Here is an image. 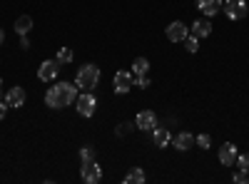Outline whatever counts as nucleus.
Segmentation results:
<instances>
[{
  "mask_svg": "<svg viewBox=\"0 0 249 184\" xmlns=\"http://www.w3.org/2000/svg\"><path fill=\"white\" fill-rule=\"evenodd\" d=\"M80 95V87L75 83H55L48 92H45V105L50 110H60V107H68V105H75V100Z\"/></svg>",
  "mask_w": 249,
  "mask_h": 184,
  "instance_id": "f257e3e1",
  "label": "nucleus"
},
{
  "mask_svg": "<svg viewBox=\"0 0 249 184\" xmlns=\"http://www.w3.org/2000/svg\"><path fill=\"white\" fill-rule=\"evenodd\" d=\"M97 83H100V67L92 65V63L82 65V67L77 70V75H75V85H77L80 90L92 92V90L97 87Z\"/></svg>",
  "mask_w": 249,
  "mask_h": 184,
  "instance_id": "f03ea898",
  "label": "nucleus"
},
{
  "mask_svg": "<svg viewBox=\"0 0 249 184\" xmlns=\"http://www.w3.org/2000/svg\"><path fill=\"white\" fill-rule=\"evenodd\" d=\"M75 110L80 117H92L97 110V97L88 90H82V95H77V100H75Z\"/></svg>",
  "mask_w": 249,
  "mask_h": 184,
  "instance_id": "7ed1b4c3",
  "label": "nucleus"
},
{
  "mask_svg": "<svg viewBox=\"0 0 249 184\" xmlns=\"http://www.w3.org/2000/svg\"><path fill=\"white\" fill-rule=\"evenodd\" d=\"M222 10L230 20H244L249 13V5H247V0H224Z\"/></svg>",
  "mask_w": 249,
  "mask_h": 184,
  "instance_id": "20e7f679",
  "label": "nucleus"
},
{
  "mask_svg": "<svg viewBox=\"0 0 249 184\" xmlns=\"http://www.w3.org/2000/svg\"><path fill=\"white\" fill-rule=\"evenodd\" d=\"M132 70L127 72V70H120V72H115V77H112V90H115V95H127L130 90H132Z\"/></svg>",
  "mask_w": 249,
  "mask_h": 184,
  "instance_id": "39448f33",
  "label": "nucleus"
},
{
  "mask_svg": "<svg viewBox=\"0 0 249 184\" xmlns=\"http://www.w3.org/2000/svg\"><path fill=\"white\" fill-rule=\"evenodd\" d=\"M60 63L57 60H45V63H40L37 67V80H43V83H53V80H57L60 75Z\"/></svg>",
  "mask_w": 249,
  "mask_h": 184,
  "instance_id": "423d86ee",
  "label": "nucleus"
},
{
  "mask_svg": "<svg viewBox=\"0 0 249 184\" xmlns=\"http://www.w3.org/2000/svg\"><path fill=\"white\" fill-rule=\"evenodd\" d=\"M80 177L85 184H97L102 179V167L97 162H82V169H80Z\"/></svg>",
  "mask_w": 249,
  "mask_h": 184,
  "instance_id": "0eeeda50",
  "label": "nucleus"
},
{
  "mask_svg": "<svg viewBox=\"0 0 249 184\" xmlns=\"http://www.w3.org/2000/svg\"><path fill=\"white\" fill-rule=\"evenodd\" d=\"M164 33H167V40H170V43H184V37L190 35V28H187L182 20H172Z\"/></svg>",
  "mask_w": 249,
  "mask_h": 184,
  "instance_id": "6e6552de",
  "label": "nucleus"
},
{
  "mask_svg": "<svg viewBox=\"0 0 249 184\" xmlns=\"http://www.w3.org/2000/svg\"><path fill=\"white\" fill-rule=\"evenodd\" d=\"M135 127L142 130V132H152V130L157 127V115L150 112V110L137 112V117H135Z\"/></svg>",
  "mask_w": 249,
  "mask_h": 184,
  "instance_id": "1a4fd4ad",
  "label": "nucleus"
},
{
  "mask_svg": "<svg viewBox=\"0 0 249 184\" xmlns=\"http://www.w3.org/2000/svg\"><path fill=\"white\" fill-rule=\"evenodd\" d=\"M237 145H232V142H224V145L219 147V162L224 167H232L234 162H237Z\"/></svg>",
  "mask_w": 249,
  "mask_h": 184,
  "instance_id": "9d476101",
  "label": "nucleus"
},
{
  "mask_svg": "<svg viewBox=\"0 0 249 184\" xmlns=\"http://www.w3.org/2000/svg\"><path fill=\"white\" fill-rule=\"evenodd\" d=\"M5 102H8V107H23L25 105V87H20V85L10 87L5 92Z\"/></svg>",
  "mask_w": 249,
  "mask_h": 184,
  "instance_id": "9b49d317",
  "label": "nucleus"
},
{
  "mask_svg": "<svg viewBox=\"0 0 249 184\" xmlns=\"http://www.w3.org/2000/svg\"><path fill=\"white\" fill-rule=\"evenodd\" d=\"M172 147L179 150V152H187L190 147H195V134L192 132H179V134H172Z\"/></svg>",
  "mask_w": 249,
  "mask_h": 184,
  "instance_id": "f8f14e48",
  "label": "nucleus"
},
{
  "mask_svg": "<svg viewBox=\"0 0 249 184\" xmlns=\"http://www.w3.org/2000/svg\"><path fill=\"white\" fill-rule=\"evenodd\" d=\"M152 142H155V147H162V150H164L167 145H172V132L164 127V125H162V127L157 125V127L152 130Z\"/></svg>",
  "mask_w": 249,
  "mask_h": 184,
  "instance_id": "ddd939ff",
  "label": "nucleus"
},
{
  "mask_svg": "<svg viewBox=\"0 0 249 184\" xmlns=\"http://www.w3.org/2000/svg\"><path fill=\"white\" fill-rule=\"evenodd\" d=\"M195 5H197V10H202L207 17H212V15H217V13L222 10V0H195Z\"/></svg>",
  "mask_w": 249,
  "mask_h": 184,
  "instance_id": "4468645a",
  "label": "nucleus"
},
{
  "mask_svg": "<svg viewBox=\"0 0 249 184\" xmlns=\"http://www.w3.org/2000/svg\"><path fill=\"white\" fill-rule=\"evenodd\" d=\"M192 35L195 37H210L212 35V23H210V20H195V23H192Z\"/></svg>",
  "mask_w": 249,
  "mask_h": 184,
  "instance_id": "2eb2a0df",
  "label": "nucleus"
},
{
  "mask_svg": "<svg viewBox=\"0 0 249 184\" xmlns=\"http://www.w3.org/2000/svg\"><path fill=\"white\" fill-rule=\"evenodd\" d=\"M144 179H147V174H144L142 167H132L124 174V184H144Z\"/></svg>",
  "mask_w": 249,
  "mask_h": 184,
  "instance_id": "dca6fc26",
  "label": "nucleus"
},
{
  "mask_svg": "<svg viewBox=\"0 0 249 184\" xmlns=\"http://www.w3.org/2000/svg\"><path fill=\"white\" fill-rule=\"evenodd\" d=\"M33 30V17L30 15H20L18 20H15V33L18 35H28Z\"/></svg>",
  "mask_w": 249,
  "mask_h": 184,
  "instance_id": "f3484780",
  "label": "nucleus"
},
{
  "mask_svg": "<svg viewBox=\"0 0 249 184\" xmlns=\"http://www.w3.org/2000/svg\"><path fill=\"white\" fill-rule=\"evenodd\" d=\"M55 60H57V63H60L62 67H65V65H70L72 60H75V52H72V48H60V50H57V55H55Z\"/></svg>",
  "mask_w": 249,
  "mask_h": 184,
  "instance_id": "a211bd4d",
  "label": "nucleus"
},
{
  "mask_svg": "<svg viewBox=\"0 0 249 184\" xmlns=\"http://www.w3.org/2000/svg\"><path fill=\"white\" fill-rule=\"evenodd\" d=\"M147 70H150V60L147 57H135L132 75H147Z\"/></svg>",
  "mask_w": 249,
  "mask_h": 184,
  "instance_id": "6ab92c4d",
  "label": "nucleus"
},
{
  "mask_svg": "<svg viewBox=\"0 0 249 184\" xmlns=\"http://www.w3.org/2000/svg\"><path fill=\"white\" fill-rule=\"evenodd\" d=\"M184 50L190 52V55H195V52L199 50V37H195V35H187V37H184Z\"/></svg>",
  "mask_w": 249,
  "mask_h": 184,
  "instance_id": "aec40b11",
  "label": "nucleus"
},
{
  "mask_svg": "<svg viewBox=\"0 0 249 184\" xmlns=\"http://www.w3.org/2000/svg\"><path fill=\"white\" fill-rule=\"evenodd\" d=\"M95 157H97V152H95V147H90V145H85L80 150V159L82 162H95Z\"/></svg>",
  "mask_w": 249,
  "mask_h": 184,
  "instance_id": "412c9836",
  "label": "nucleus"
},
{
  "mask_svg": "<svg viewBox=\"0 0 249 184\" xmlns=\"http://www.w3.org/2000/svg\"><path fill=\"white\" fill-rule=\"evenodd\" d=\"M195 145H197V147H202V150H210V147H212V137L202 132V134H197V137H195Z\"/></svg>",
  "mask_w": 249,
  "mask_h": 184,
  "instance_id": "4be33fe9",
  "label": "nucleus"
},
{
  "mask_svg": "<svg viewBox=\"0 0 249 184\" xmlns=\"http://www.w3.org/2000/svg\"><path fill=\"white\" fill-rule=\"evenodd\" d=\"M234 165L239 167V172L249 174V154H237V162H234Z\"/></svg>",
  "mask_w": 249,
  "mask_h": 184,
  "instance_id": "5701e85b",
  "label": "nucleus"
},
{
  "mask_svg": "<svg viewBox=\"0 0 249 184\" xmlns=\"http://www.w3.org/2000/svg\"><path fill=\"white\" fill-rule=\"evenodd\" d=\"M132 130H135V125H130V122H122V125H117L115 134H117V137H127Z\"/></svg>",
  "mask_w": 249,
  "mask_h": 184,
  "instance_id": "b1692460",
  "label": "nucleus"
},
{
  "mask_svg": "<svg viewBox=\"0 0 249 184\" xmlns=\"http://www.w3.org/2000/svg\"><path fill=\"white\" fill-rule=\"evenodd\" d=\"M132 85H137V87L144 90V87H150V77H147V75H135V77H132Z\"/></svg>",
  "mask_w": 249,
  "mask_h": 184,
  "instance_id": "393cba45",
  "label": "nucleus"
},
{
  "mask_svg": "<svg viewBox=\"0 0 249 184\" xmlns=\"http://www.w3.org/2000/svg\"><path fill=\"white\" fill-rule=\"evenodd\" d=\"M232 182H237V184H247V174H244V172H237V174L232 177Z\"/></svg>",
  "mask_w": 249,
  "mask_h": 184,
  "instance_id": "a878e982",
  "label": "nucleus"
},
{
  "mask_svg": "<svg viewBox=\"0 0 249 184\" xmlns=\"http://www.w3.org/2000/svg\"><path fill=\"white\" fill-rule=\"evenodd\" d=\"M20 48H23V50H30V40H28V35H20Z\"/></svg>",
  "mask_w": 249,
  "mask_h": 184,
  "instance_id": "bb28decb",
  "label": "nucleus"
},
{
  "mask_svg": "<svg viewBox=\"0 0 249 184\" xmlns=\"http://www.w3.org/2000/svg\"><path fill=\"white\" fill-rule=\"evenodd\" d=\"M5 112H8V102H0V119H5Z\"/></svg>",
  "mask_w": 249,
  "mask_h": 184,
  "instance_id": "cd10ccee",
  "label": "nucleus"
},
{
  "mask_svg": "<svg viewBox=\"0 0 249 184\" xmlns=\"http://www.w3.org/2000/svg\"><path fill=\"white\" fill-rule=\"evenodd\" d=\"M3 43H5V33H3V28H0V48H3Z\"/></svg>",
  "mask_w": 249,
  "mask_h": 184,
  "instance_id": "c85d7f7f",
  "label": "nucleus"
},
{
  "mask_svg": "<svg viewBox=\"0 0 249 184\" xmlns=\"http://www.w3.org/2000/svg\"><path fill=\"white\" fill-rule=\"evenodd\" d=\"M0 87H3V80H0ZM0 95H3V92H0Z\"/></svg>",
  "mask_w": 249,
  "mask_h": 184,
  "instance_id": "c756f323",
  "label": "nucleus"
},
{
  "mask_svg": "<svg viewBox=\"0 0 249 184\" xmlns=\"http://www.w3.org/2000/svg\"><path fill=\"white\" fill-rule=\"evenodd\" d=\"M247 182H249V174H247Z\"/></svg>",
  "mask_w": 249,
  "mask_h": 184,
  "instance_id": "7c9ffc66",
  "label": "nucleus"
}]
</instances>
